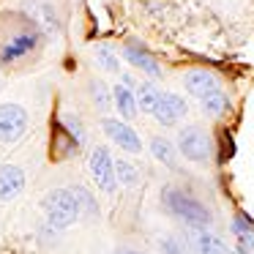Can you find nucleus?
<instances>
[{
  "mask_svg": "<svg viewBox=\"0 0 254 254\" xmlns=\"http://www.w3.org/2000/svg\"><path fill=\"white\" fill-rule=\"evenodd\" d=\"M112 254H145V252H139V249H115Z\"/></svg>",
  "mask_w": 254,
  "mask_h": 254,
  "instance_id": "a878e982",
  "label": "nucleus"
},
{
  "mask_svg": "<svg viewBox=\"0 0 254 254\" xmlns=\"http://www.w3.org/2000/svg\"><path fill=\"white\" fill-rule=\"evenodd\" d=\"M58 123H61V126L66 128V131L71 134V137L77 139L79 145L88 142V131H85V123H82V118H79L77 112H63V115L58 118Z\"/></svg>",
  "mask_w": 254,
  "mask_h": 254,
  "instance_id": "412c9836",
  "label": "nucleus"
},
{
  "mask_svg": "<svg viewBox=\"0 0 254 254\" xmlns=\"http://www.w3.org/2000/svg\"><path fill=\"white\" fill-rule=\"evenodd\" d=\"M44 33L28 14H11L0 22V66H17L41 50Z\"/></svg>",
  "mask_w": 254,
  "mask_h": 254,
  "instance_id": "f257e3e1",
  "label": "nucleus"
},
{
  "mask_svg": "<svg viewBox=\"0 0 254 254\" xmlns=\"http://www.w3.org/2000/svg\"><path fill=\"white\" fill-rule=\"evenodd\" d=\"M191 246L197 254H230V249L224 246V241L216 235H210L208 230H194Z\"/></svg>",
  "mask_w": 254,
  "mask_h": 254,
  "instance_id": "2eb2a0df",
  "label": "nucleus"
},
{
  "mask_svg": "<svg viewBox=\"0 0 254 254\" xmlns=\"http://www.w3.org/2000/svg\"><path fill=\"white\" fill-rule=\"evenodd\" d=\"M41 210H44V227L47 232H63L79 219L77 197L71 189H52L41 199Z\"/></svg>",
  "mask_w": 254,
  "mask_h": 254,
  "instance_id": "7ed1b4c3",
  "label": "nucleus"
},
{
  "mask_svg": "<svg viewBox=\"0 0 254 254\" xmlns=\"http://www.w3.org/2000/svg\"><path fill=\"white\" fill-rule=\"evenodd\" d=\"M19 11L28 14V17L39 25L44 39H58V36H61V17H58L55 6H52L50 0H25Z\"/></svg>",
  "mask_w": 254,
  "mask_h": 254,
  "instance_id": "0eeeda50",
  "label": "nucleus"
},
{
  "mask_svg": "<svg viewBox=\"0 0 254 254\" xmlns=\"http://www.w3.org/2000/svg\"><path fill=\"white\" fill-rule=\"evenodd\" d=\"M79 148H82V145H79L77 139H74L71 134L58 123L55 131H52V156H55L58 161H61V159H71V156L79 153Z\"/></svg>",
  "mask_w": 254,
  "mask_h": 254,
  "instance_id": "4468645a",
  "label": "nucleus"
},
{
  "mask_svg": "<svg viewBox=\"0 0 254 254\" xmlns=\"http://www.w3.org/2000/svg\"><path fill=\"white\" fill-rule=\"evenodd\" d=\"M88 96H90V101H93V107L99 112H110L112 110V88L104 82V79H90Z\"/></svg>",
  "mask_w": 254,
  "mask_h": 254,
  "instance_id": "a211bd4d",
  "label": "nucleus"
},
{
  "mask_svg": "<svg viewBox=\"0 0 254 254\" xmlns=\"http://www.w3.org/2000/svg\"><path fill=\"white\" fill-rule=\"evenodd\" d=\"M161 252H164V254H186V249H183L181 238L167 235V238H161Z\"/></svg>",
  "mask_w": 254,
  "mask_h": 254,
  "instance_id": "b1692460",
  "label": "nucleus"
},
{
  "mask_svg": "<svg viewBox=\"0 0 254 254\" xmlns=\"http://www.w3.org/2000/svg\"><path fill=\"white\" fill-rule=\"evenodd\" d=\"M88 167H90V175H93L96 186H99L104 194H115V189H118L115 159H112V153L107 150V145H99V148L90 150Z\"/></svg>",
  "mask_w": 254,
  "mask_h": 254,
  "instance_id": "39448f33",
  "label": "nucleus"
},
{
  "mask_svg": "<svg viewBox=\"0 0 254 254\" xmlns=\"http://www.w3.org/2000/svg\"><path fill=\"white\" fill-rule=\"evenodd\" d=\"M101 128H104L107 137H110L121 150H126V153H139V150H142V139H139V134L134 131L126 121L104 118V121H101Z\"/></svg>",
  "mask_w": 254,
  "mask_h": 254,
  "instance_id": "6e6552de",
  "label": "nucleus"
},
{
  "mask_svg": "<svg viewBox=\"0 0 254 254\" xmlns=\"http://www.w3.org/2000/svg\"><path fill=\"white\" fill-rule=\"evenodd\" d=\"M74 197H77V208H79V219H99V202L90 194V189L85 186H71Z\"/></svg>",
  "mask_w": 254,
  "mask_h": 254,
  "instance_id": "6ab92c4d",
  "label": "nucleus"
},
{
  "mask_svg": "<svg viewBox=\"0 0 254 254\" xmlns=\"http://www.w3.org/2000/svg\"><path fill=\"white\" fill-rule=\"evenodd\" d=\"M112 107H115L118 112H121L123 121H131L134 115L139 112L137 107V96H134L131 85H112Z\"/></svg>",
  "mask_w": 254,
  "mask_h": 254,
  "instance_id": "ddd939ff",
  "label": "nucleus"
},
{
  "mask_svg": "<svg viewBox=\"0 0 254 254\" xmlns=\"http://www.w3.org/2000/svg\"><path fill=\"white\" fill-rule=\"evenodd\" d=\"M96 63H99V68L101 71H107V74H118L121 71V63H118V58H115V52L110 50V47H96Z\"/></svg>",
  "mask_w": 254,
  "mask_h": 254,
  "instance_id": "5701e85b",
  "label": "nucleus"
},
{
  "mask_svg": "<svg viewBox=\"0 0 254 254\" xmlns=\"http://www.w3.org/2000/svg\"><path fill=\"white\" fill-rule=\"evenodd\" d=\"M186 112H189V107H186V101H183L181 96L172 93V90H161L159 104H156V110H153V118L161 123V126H175Z\"/></svg>",
  "mask_w": 254,
  "mask_h": 254,
  "instance_id": "1a4fd4ad",
  "label": "nucleus"
},
{
  "mask_svg": "<svg viewBox=\"0 0 254 254\" xmlns=\"http://www.w3.org/2000/svg\"><path fill=\"white\" fill-rule=\"evenodd\" d=\"M25 189V172L17 164H0V202H11Z\"/></svg>",
  "mask_w": 254,
  "mask_h": 254,
  "instance_id": "f8f14e48",
  "label": "nucleus"
},
{
  "mask_svg": "<svg viewBox=\"0 0 254 254\" xmlns=\"http://www.w3.org/2000/svg\"><path fill=\"white\" fill-rule=\"evenodd\" d=\"M123 58H126L128 63H131L134 68H139V71H145L148 77H161V66L156 63V58L150 55L148 50H145L139 41H128V44H123Z\"/></svg>",
  "mask_w": 254,
  "mask_h": 254,
  "instance_id": "9b49d317",
  "label": "nucleus"
},
{
  "mask_svg": "<svg viewBox=\"0 0 254 254\" xmlns=\"http://www.w3.org/2000/svg\"><path fill=\"white\" fill-rule=\"evenodd\" d=\"M161 202H164V208L170 210L172 216H178L181 221H186L191 230H208L210 221H213L208 205L199 202L194 194L183 191V189H178V186H164L161 189Z\"/></svg>",
  "mask_w": 254,
  "mask_h": 254,
  "instance_id": "f03ea898",
  "label": "nucleus"
},
{
  "mask_svg": "<svg viewBox=\"0 0 254 254\" xmlns=\"http://www.w3.org/2000/svg\"><path fill=\"white\" fill-rule=\"evenodd\" d=\"M150 153H153V159L161 161L164 167L178 170V148L167 137H153L150 139Z\"/></svg>",
  "mask_w": 254,
  "mask_h": 254,
  "instance_id": "dca6fc26",
  "label": "nucleus"
},
{
  "mask_svg": "<svg viewBox=\"0 0 254 254\" xmlns=\"http://www.w3.org/2000/svg\"><path fill=\"white\" fill-rule=\"evenodd\" d=\"M183 88H186V93H191L194 99H205L208 93L219 90L221 82H219L216 74L205 71V68H191V71L183 74Z\"/></svg>",
  "mask_w": 254,
  "mask_h": 254,
  "instance_id": "9d476101",
  "label": "nucleus"
},
{
  "mask_svg": "<svg viewBox=\"0 0 254 254\" xmlns=\"http://www.w3.org/2000/svg\"><path fill=\"white\" fill-rule=\"evenodd\" d=\"M115 178H118V183H123V186L131 189V186L139 183V170L128 159H118L115 161Z\"/></svg>",
  "mask_w": 254,
  "mask_h": 254,
  "instance_id": "4be33fe9",
  "label": "nucleus"
},
{
  "mask_svg": "<svg viewBox=\"0 0 254 254\" xmlns=\"http://www.w3.org/2000/svg\"><path fill=\"white\" fill-rule=\"evenodd\" d=\"M178 153L183 159L194 161V164H208L210 153H213V145H210V137L202 126H183L178 131Z\"/></svg>",
  "mask_w": 254,
  "mask_h": 254,
  "instance_id": "20e7f679",
  "label": "nucleus"
},
{
  "mask_svg": "<svg viewBox=\"0 0 254 254\" xmlns=\"http://www.w3.org/2000/svg\"><path fill=\"white\" fill-rule=\"evenodd\" d=\"M134 96H137V107H139V110L148 112V115H153L156 104H159L161 90L156 88V85H150V82H139L137 90H134Z\"/></svg>",
  "mask_w": 254,
  "mask_h": 254,
  "instance_id": "aec40b11",
  "label": "nucleus"
},
{
  "mask_svg": "<svg viewBox=\"0 0 254 254\" xmlns=\"http://www.w3.org/2000/svg\"><path fill=\"white\" fill-rule=\"evenodd\" d=\"M232 232L235 235H249V232H254V224H252V219H246V216H235L232 219Z\"/></svg>",
  "mask_w": 254,
  "mask_h": 254,
  "instance_id": "393cba45",
  "label": "nucleus"
},
{
  "mask_svg": "<svg viewBox=\"0 0 254 254\" xmlns=\"http://www.w3.org/2000/svg\"><path fill=\"white\" fill-rule=\"evenodd\" d=\"M199 104H202V112L208 118H224L230 112V96L219 88L213 93H208L205 99H199Z\"/></svg>",
  "mask_w": 254,
  "mask_h": 254,
  "instance_id": "f3484780",
  "label": "nucleus"
},
{
  "mask_svg": "<svg viewBox=\"0 0 254 254\" xmlns=\"http://www.w3.org/2000/svg\"><path fill=\"white\" fill-rule=\"evenodd\" d=\"M28 110L19 104H0V142H17V139L25 137V131H28Z\"/></svg>",
  "mask_w": 254,
  "mask_h": 254,
  "instance_id": "423d86ee",
  "label": "nucleus"
}]
</instances>
